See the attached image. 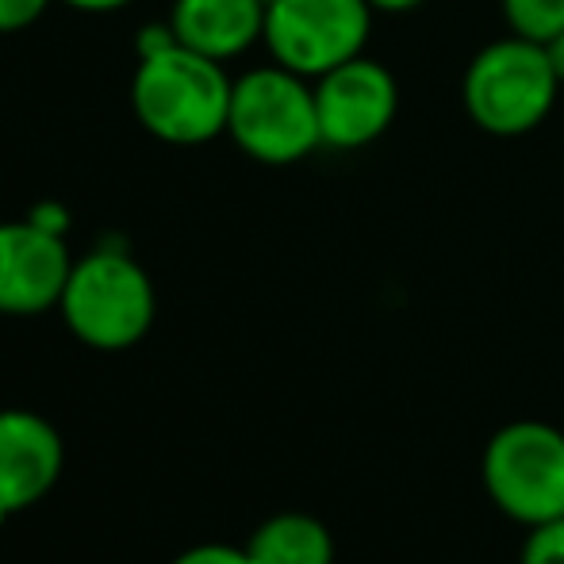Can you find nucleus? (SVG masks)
Wrapping results in <instances>:
<instances>
[{
	"instance_id": "nucleus-1",
	"label": "nucleus",
	"mask_w": 564,
	"mask_h": 564,
	"mask_svg": "<svg viewBox=\"0 0 564 564\" xmlns=\"http://www.w3.org/2000/svg\"><path fill=\"white\" fill-rule=\"evenodd\" d=\"M227 62L170 46L154 58H139L131 77V112L147 134L170 147H204L227 134L235 77Z\"/></svg>"
},
{
	"instance_id": "nucleus-2",
	"label": "nucleus",
	"mask_w": 564,
	"mask_h": 564,
	"mask_svg": "<svg viewBox=\"0 0 564 564\" xmlns=\"http://www.w3.org/2000/svg\"><path fill=\"white\" fill-rule=\"evenodd\" d=\"M227 134L261 165H296L323 147L315 85L284 66H258L235 77Z\"/></svg>"
},
{
	"instance_id": "nucleus-3",
	"label": "nucleus",
	"mask_w": 564,
	"mask_h": 564,
	"mask_svg": "<svg viewBox=\"0 0 564 564\" xmlns=\"http://www.w3.org/2000/svg\"><path fill=\"white\" fill-rule=\"evenodd\" d=\"M561 93L542 43L507 35L488 43L465 69V112L496 139H519L542 127Z\"/></svg>"
},
{
	"instance_id": "nucleus-4",
	"label": "nucleus",
	"mask_w": 564,
	"mask_h": 564,
	"mask_svg": "<svg viewBox=\"0 0 564 564\" xmlns=\"http://www.w3.org/2000/svg\"><path fill=\"white\" fill-rule=\"evenodd\" d=\"M484 488L507 519L538 527L564 514V434L519 419L491 434L484 449Z\"/></svg>"
},
{
	"instance_id": "nucleus-5",
	"label": "nucleus",
	"mask_w": 564,
	"mask_h": 564,
	"mask_svg": "<svg viewBox=\"0 0 564 564\" xmlns=\"http://www.w3.org/2000/svg\"><path fill=\"white\" fill-rule=\"evenodd\" d=\"M62 312L77 338L100 349H123L147 335L154 289L142 265L119 250H97L69 269Z\"/></svg>"
},
{
	"instance_id": "nucleus-6",
	"label": "nucleus",
	"mask_w": 564,
	"mask_h": 564,
	"mask_svg": "<svg viewBox=\"0 0 564 564\" xmlns=\"http://www.w3.org/2000/svg\"><path fill=\"white\" fill-rule=\"evenodd\" d=\"M372 15L369 0H273L261 43L276 66L319 82L341 62L365 54Z\"/></svg>"
},
{
	"instance_id": "nucleus-7",
	"label": "nucleus",
	"mask_w": 564,
	"mask_h": 564,
	"mask_svg": "<svg viewBox=\"0 0 564 564\" xmlns=\"http://www.w3.org/2000/svg\"><path fill=\"white\" fill-rule=\"evenodd\" d=\"M312 85L323 147H369L392 127L395 112H400V85H395L392 69L377 58H365V54L341 62Z\"/></svg>"
},
{
	"instance_id": "nucleus-8",
	"label": "nucleus",
	"mask_w": 564,
	"mask_h": 564,
	"mask_svg": "<svg viewBox=\"0 0 564 564\" xmlns=\"http://www.w3.org/2000/svg\"><path fill=\"white\" fill-rule=\"evenodd\" d=\"M69 269L74 261L62 235H51L31 219L0 224V312L35 315L62 304Z\"/></svg>"
},
{
	"instance_id": "nucleus-9",
	"label": "nucleus",
	"mask_w": 564,
	"mask_h": 564,
	"mask_svg": "<svg viewBox=\"0 0 564 564\" xmlns=\"http://www.w3.org/2000/svg\"><path fill=\"white\" fill-rule=\"evenodd\" d=\"M62 468V442L43 419L0 415V511H15L43 496Z\"/></svg>"
},
{
	"instance_id": "nucleus-10",
	"label": "nucleus",
	"mask_w": 564,
	"mask_h": 564,
	"mask_svg": "<svg viewBox=\"0 0 564 564\" xmlns=\"http://www.w3.org/2000/svg\"><path fill=\"white\" fill-rule=\"evenodd\" d=\"M170 23L181 46L216 62H230L261 43L265 4L261 0H173Z\"/></svg>"
},
{
	"instance_id": "nucleus-11",
	"label": "nucleus",
	"mask_w": 564,
	"mask_h": 564,
	"mask_svg": "<svg viewBox=\"0 0 564 564\" xmlns=\"http://www.w3.org/2000/svg\"><path fill=\"white\" fill-rule=\"evenodd\" d=\"M246 557L253 564H330L335 545L312 514H276L250 538Z\"/></svg>"
},
{
	"instance_id": "nucleus-12",
	"label": "nucleus",
	"mask_w": 564,
	"mask_h": 564,
	"mask_svg": "<svg viewBox=\"0 0 564 564\" xmlns=\"http://www.w3.org/2000/svg\"><path fill=\"white\" fill-rule=\"evenodd\" d=\"M511 35L530 43H550L564 31V0H499Z\"/></svg>"
},
{
	"instance_id": "nucleus-13",
	"label": "nucleus",
	"mask_w": 564,
	"mask_h": 564,
	"mask_svg": "<svg viewBox=\"0 0 564 564\" xmlns=\"http://www.w3.org/2000/svg\"><path fill=\"white\" fill-rule=\"evenodd\" d=\"M519 564H564V514L550 522L530 527V538L522 545Z\"/></svg>"
},
{
	"instance_id": "nucleus-14",
	"label": "nucleus",
	"mask_w": 564,
	"mask_h": 564,
	"mask_svg": "<svg viewBox=\"0 0 564 564\" xmlns=\"http://www.w3.org/2000/svg\"><path fill=\"white\" fill-rule=\"evenodd\" d=\"M54 0H0V35L23 31L51 8Z\"/></svg>"
},
{
	"instance_id": "nucleus-15",
	"label": "nucleus",
	"mask_w": 564,
	"mask_h": 564,
	"mask_svg": "<svg viewBox=\"0 0 564 564\" xmlns=\"http://www.w3.org/2000/svg\"><path fill=\"white\" fill-rule=\"evenodd\" d=\"M170 46H177V31H173V23H147V28H139V35H134V54L139 58H154V54L170 51Z\"/></svg>"
},
{
	"instance_id": "nucleus-16",
	"label": "nucleus",
	"mask_w": 564,
	"mask_h": 564,
	"mask_svg": "<svg viewBox=\"0 0 564 564\" xmlns=\"http://www.w3.org/2000/svg\"><path fill=\"white\" fill-rule=\"evenodd\" d=\"M177 564H253V561L238 550H227V545H204V550L185 553Z\"/></svg>"
},
{
	"instance_id": "nucleus-17",
	"label": "nucleus",
	"mask_w": 564,
	"mask_h": 564,
	"mask_svg": "<svg viewBox=\"0 0 564 564\" xmlns=\"http://www.w3.org/2000/svg\"><path fill=\"white\" fill-rule=\"evenodd\" d=\"M28 219H31V224H35V227L51 230V235H62V230L69 227V216H66V208H62V204H54V200L39 204V208L31 212Z\"/></svg>"
},
{
	"instance_id": "nucleus-18",
	"label": "nucleus",
	"mask_w": 564,
	"mask_h": 564,
	"mask_svg": "<svg viewBox=\"0 0 564 564\" xmlns=\"http://www.w3.org/2000/svg\"><path fill=\"white\" fill-rule=\"evenodd\" d=\"M74 12H89V15H105V12H119V8L134 4V0H62Z\"/></svg>"
},
{
	"instance_id": "nucleus-19",
	"label": "nucleus",
	"mask_w": 564,
	"mask_h": 564,
	"mask_svg": "<svg viewBox=\"0 0 564 564\" xmlns=\"http://www.w3.org/2000/svg\"><path fill=\"white\" fill-rule=\"evenodd\" d=\"M545 54H550V66H553V74L561 77V85H564V31L557 39H550L545 43Z\"/></svg>"
},
{
	"instance_id": "nucleus-20",
	"label": "nucleus",
	"mask_w": 564,
	"mask_h": 564,
	"mask_svg": "<svg viewBox=\"0 0 564 564\" xmlns=\"http://www.w3.org/2000/svg\"><path fill=\"white\" fill-rule=\"evenodd\" d=\"M372 12H388V15H400V12H411V8H419L423 0H369Z\"/></svg>"
},
{
	"instance_id": "nucleus-21",
	"label": "nucleus",
	"mask_w": 564,
	"mask_h": 564,
	"mask_svg": "<svg viewBox=\"0 0 564 564\" xmlns=\"http://www.w3.org/2000/svg\"><path fill=\"white\" fill-rule=\"evenodd\" d=\"M261 4H265V8H269V4H273V0H261Z\"/></svg>"
}]
</instances>
